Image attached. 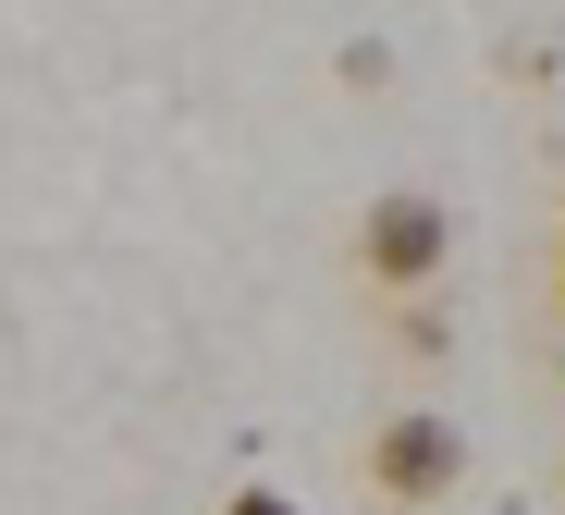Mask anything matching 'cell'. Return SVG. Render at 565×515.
I'll return each mask as SVG.
<instances>
[{"mask_svg": "<svg viewBox=\"0 0 565 515\" xmlns=\"http://www.w3.org/2000/svg\"><path fill=\"white\" fill-rule=\"evenodd\" d=\"M443 258H455V210H443L430 184H394V196H369V210H356V270L382 282V294L443 282Z\"/></svg>", "mask_w": 565, "mask_h": 515, "instance_id": "6da1fadb", "label": "cell"}, {"mask_svg": "<svg viewBox=\"0 0 565 515\" xmlns=\"http://www.w3.org/2000/svg\"><path fill=\"white\" fill-rule=\"evenodd\" d=\"M222 515H308V503H296V491H270V479H246V491H234Z\"/></svg>", "mask_w": 565, "mask_h": 515, "instance_id": "3957f363", "label": "cell"}, {"mask_svg": "<svg viewBox=\"0 0 565 515\" xmlns=\"http://www.w3.org/2000/svg\"><path fill=\"white\" fill-rule=\"evenodd\" d=\"M369 479H382V503H455V479H467V442H455V418H382V442H369Z\"/></svg>", "mask_w": 565, "mask_h": 515, "instance_id": "7a4b0ae2", "label": "cell"}]
</instances>
